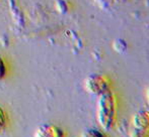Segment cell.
Returning a JSON list of instances; mask_svg holds the SVG:
<instances>
[{"instance_id":"1","label":"cell","mask_w":149,"mask_h":137,"mask_svg":"<svg viewBox=\"0 0 149 137\" xmlns=\"http://www.w3.org/2000/svg\"><path fill=\"white\" fill-rule=\"evenodd\" d=\"M5 75V66H4V63L2 61V59L0 58V79H2Z\"/></svg>"},{"instance_id":"2","label":"cell","mask_w":149,"mask_h":137,"mask_svg":"<svg viewBox=\"0 0 149 137\" xmlns=\"http://www.w3.org/2000/svg\"><path fill=\"white\" fill-rule=\"evenodd\" d=\"M4 121H5L4 113H3V111H2L1 108H0V128H2V126L4 125Z\"/></svg>"}]
</instances>
